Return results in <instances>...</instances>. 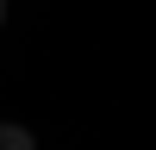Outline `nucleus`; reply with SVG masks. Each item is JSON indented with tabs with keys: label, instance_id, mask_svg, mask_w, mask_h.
I'll use <instances>...</instances> for the list:
<instances>
[{
	"label": "nucleus",
	"instance_id": "f257e3e1",
	"mask_svg": "<svg viewBox=\"0 0 156 150\" xmlns=\"http://www.w3.org/2000/svg\"><path fill=\"white\" fill-rule=\"evenodd\" d=\"M0 150H37V138L25 131L19 119H0Z\"/></svg>",
	"mask_w": 156,
	"mask_h": 150
},
{
	"label": "nucleus",
	"instance_id": "f03ea898",
	"mask_svg": "<svg viewBox=\"0 0 156 150\" xmlns=\"http://www.w3.org/2000/svg\"><path fill=\"white\" fill-rule=\"evenodd\" d=\"M0 25H6V0H0Z\"/></svg>",
	"mask_w": 156,
	"mask_h": 150
}]
</instances>
